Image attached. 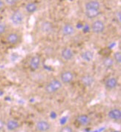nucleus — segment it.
Wrapping results in <instances>:
<instances>
[{
  "mask_svg": "<svg viewBox=\"0 0 121 132\" xmlns=\"http://www.w3.org/2000/svg\"><path fill=\"white\" fill-rule=\"evenodd\" d=\"M62 83L60 79H53L50 80L45 87V90L47 94H52L58 92L62 88Z\"/></svg>",
  "mask_w": 121,
  "mask_h": 132,
  "instance_id": "1",
  "label": "nucleus"
},
{
  "mask_svg": "<svg viewBox=\"0 0 121 132\" xmlns=\"http://www.w3.org/2000/svg\"><path fill=\"white\" fill-rule=\"evenodd\" d=\"M106 29V25L103 21L100 19H96L94 20L91 24V30L93 33L96 34H100L104 32Z\"/></svg>",
  "mask_w": 121,
  "mask_h": 132,
  "instance_id": "2",
  "label": "nucleus"
},
{
  "mask_svg": "<svg viewBox=\"0 0 121 132\" xmlns=\"http://www.w3.org/2000/svg\"><path fill=\"white\" fill-rule=\"evenodd\" d=\"M24 14L21 12L20 11H16L12 13L11 15L10 20L13 25L15 26H19L22 24L24 22Z\"/></svg>",
  "mask_w": 121,
  "mask_h": 132,
  "instance_id": "3",
  "label": "nucleus"
},
{
  "mask_svg": "<svg viewBox=\"0 0 121 132\" xmlns=\"http://www.w3.org/2000/svg\"><path fill=\"white\" fill-rule=\"evenodd\" d=\"M74 79V74L71 71H63L60 73V80L62 84H70L73 82Z\"/></svg>",
  "mask_w": 121,
  "mask_h": 132,
  "instance_id": "4",
  "label": "nucleus"
},
{
  "mask_svg": "<svg viewBox=\"0 0 121 132\" xmlns=\"http://www.w3.org/2000/svg\"><path fill=\"white\" fill-rule=\"evenodd\" d=\"M94 82H95L94 77L90 73L83 74L80 77V82L85 87H91V85L94 83Z\"/></svg>",
  "mask_w": 121,
  "mask_h": 132,
  "instance_id": "5",
  "label": "nucleus"
},
{
  "mask_svg": "<svg viewBox=\"0 0 121 132\" xmlns=\"http://www.w3.org/2000/svg\"><path fill=\"white\" fill-rule=\"evenodd\" d=\"M40 30L45 34H50L54 31V24L50 21H43L40 24Z\"/></svg>",
  "mask_w": 121,
  "mask_h": 132,
  "instance_id": "6",
  "label": "nucleus"
},
{
  "mask_svg": "<svg viewBox=\"0 0 121 132\" xmlns=\"http://www.w3.org/2000/svg\"><path fill=\"white\" fill-rule=\"evenodd\" d=\"M51 128V124L46 120H39L36 122V129L39 132H48Z\"/></svg>",
  "mask_w": 121,
  "mask_h": 132,
  "instance_id": "7",
  "label": "nucleus"
},
{
  "mask_svg": "<svg viewBox=\"0 0 121 132\" xmlns=\"http://www.w3.org/2000/svg\"><path fill=\"white\" fill-rule=\"evenodd\" d=\"M105 88L109 90L115 89L118 85V80L115 77H110L105 81Z\"/></svg>",
  "mask_w": 121,
  "mask_h": 132,
  "instance_id": "8",
  "label": "nucleus"
},
{
  "mask_svg": "<svg viewBox=\"0 0 121 132\" xmlns=\"http://www.w3.org/2000/svg\"><path fill=\"white\" fill-rule=\"evenodd\" d=\"M61 58L65 61H71L74 56V53L73 50L70 48H65L61 51Z\"/></svg>",
  "mask_w": 121,
  "mask_h": 132,
  "instance_id": "9",
  "label": "nucleus"
},
{
  "mask_svg": "<svg viewBox=\"0 0 121 132\" xmlns=\"http://www.w3.org/2000/svg\"><path fill=\"white\" fill-rule=\"evenodd\" d=\"M75 28L74 27V25L70 23H66L62 27V35L66 36H71L74 34L75 33Z\"/></svg>",
  "mask_w": 121,
  "mask_h": 132,
  "instance_id": "10",
  "label": "nucleus"
},
{
  "mask_svg": "<svg viewBox=\"0 0 121 132\" xmlns=\"http://www.w3.org/2000/svg\"><path fill=\"white\" fill-rule=\"evenodd\" d=\"M101 4L97 0H90L87 2L85 5V11L88 10H95V11H100Z\"/></svg>",
  "mask_w": 121,
  "mask_h": 132,
  "instance_id": "11",
  "label": "nucleus"
},
{
  "mask_svg": "<svg viewBox=\"0 0 121 132\" xmlns=\"http://www.w3.org/2000/svg\"><path fill=\"white\" fill-rule=\"evenodd\" d=\"M41 65V58L39 56H34L29 61V67L32 71H36Z\"/></svg>",
  "mask_w": 121,
  "mask_h": 132,
  "instance_id": "12",
  "label": "nucleus"
},
{
  "mask_svg": "<svg viewBox=\"0 0 121 132\" xmlns=\"http://www.w3.org/2000/svg\"><path fill=\"white\" fill-rule=\"evenodd\" d=\"M108 117L113 121H120L121 120V111L119 108H112L108 112Z\"/></svg>",
  "mask_w": 121,
  "mask_h": 132,
  "instance_id": "13",
  "label": "nucleus"
},
{
  "mask_svg": "<svg viewBox=\"0 0 121 132\" xmlns=\"http://www.w3.org/2000/svg\"><path fill=\"white\" fill-rule=\"evenodd\" d=\"M77 122L81 126H88L91 124V118L86 114H79L77 117Z\"/></svg>",
  "mask_w": 121,
  "mask_h": 132,
  "instance_id": "14",
  "label": "nucleus"
},
{
  "mask_svg": "<svg viewBox=\"0 0 121 132\" xmlns=\"http://www.w3.org/2000/svg\"><path fill=\"white\" fill-rule=\"evenodd\" d=\"M80 57L83 62H91V61L94 60V54L93 51H91L90 50H85L80 54Z\"/></svg>",
  "mask_w": 121,
  "mask_h": 132,
  "instance_id": "15",
  "label": "nucleus"
},
{
  "mask_svg": "<svg viewBox=\"0 0 121 132\" xmlns=\"http://www.w3.org/2000/svg\"><path fill=\"white\" fill-rule=\"evenodd\" d=\"M6 41L8 44L11 45H15L19 42V36L17 33H10L6 37Z\"/></svg>",
  "mask_w": 121,
  "mask_h": 132,
  "instance_id": "16",
  "label": "nucleus"
},
{
  "mask_svg": "<svg viewBox=\"0 0 121 132\" xmlns=\"http://www.w3.org/2000/svg\"><path fill=\"white\" fill-rule=\"evenodd\" d=\"M5 126L7 127V129L9 131H15L19 127V123L17 120L11 119L7 120V122L5 123Z\"/></svg>",
  "mask_w": 121,
  "mask_h": 132,
  "instance_id": "17",
  "label": "nucleus"
},
{
  "mask_svg": "<svg viewBox=\"0 0 121 132\" xmlns=\"http://www.w3.org/2000/svg\"><path fill=\"white\" fill-rule=\"evenodd\" d=\"M102 65L105 68L110 69L115 65V61L111 57L106 56V57L103 58V60H102Z\"/></svg>",
  "mask_w": 121,
  "mask_h": 132,
  "instance_id": "18",
  "label": "nucleus"
},
{
  "mask_svg": "<svg viewBox=\"0 0 121 132\" xmlns=\"http://www.w3.org/2000/svg\"><path fill=\"white\" fill-rule=\"evenodd\" d=\"M100 11H95V10H88L85 11V16L89 19H93L97 18V16L100 15Z\"/></svg>",
  "mask_w": 121,
  "mask_h": 132,
  "instance_id": "19",
  "label": "nucleus"
},
{
  "mask_svg": "<svg viewBox=\"0 0 121 132\" xmlns=\"http://www.w3.org/2000/svg\"><path fill=\"white\" fill-rule=\"evenodd\" d=\"M25 11L29 14H32L37 11V5L34 2H29L25 5Z\"/></svg>",
  "mask_w": 121,
  "mask_h": 132,
  "instance_id": "20",
  "label": "nucleus"
},
{
  "mask_svg": "<svg viewBox=\"0 0 121 132\" xmlns=\"http://www.w3.org/2000/svg\"><path fill=\"white\" fill-rule=\"evenodd\" d=\"M112 59L115 61V63L117 64H120L121 63V53L120 51H116Z\"/></svg>",
  "mask_w": 121,
  "mask_h": 132,
  "instance_id": "21",
  "label": "nucleus"
},
{
  "mask_svg": "<svg viewBox=\"0 0 121 132\" xmlns=\"http://www.w3.org/2000/svg\"><path fill=\"white\" fill-rule=\"evenodd\" d=\"M59 132H74V129L71 126H65L61 128Z\"/></svg>",
  "mask_w": 121,
  "mask_h": 132,
  "instance_id": "22",
  "label": "nucleus"
},
{
  "mask_svg": "<svg viewBox=\"0 0 121 132\" xmlns=\"http://www.w3.org/2000/svg\"><path fill=\"white\" fill-rule=\"evenodd\" d=\"M7 29V25L5 22H0V35L3 34Z\"/></svg>",
  "mask_w": 121,
  "mask_h": 132,
  "instance_id": "23",
  "label": "nucleus"
},
{
  "mask_svg": "<svg viewBox=\"0 0 121 132\" xmlns=\"http://www.w3.org/2000/svg\"><path fill=\"white\" fill-rule=\"evenodd\" d=\"M5 4H6L9 6H13L14 5H16L19 2V0H4Z\"/></svg>",
  "mask_w": 121,
  "mask_h": 132,
  "instance_id": "24",
  "label": "nucleus"
},
{
  "mask_svg": "<svg viewBox=\"0 0 121 132\" xmlns=\"http://www.w3.org/2000/svg\"><path fill=\"white\" fill-rule=\"evenodd\" d=\"M5 126V121L3 120H2V119H0V131L2 130V129L4 128Z\"/></svg>",
  "mask_w": 121,
  "mask_h": 132,
  "instance_id": "25",
  "label": "nucleus"
},
{
  "mask_svg": "<svg viewBox=\"0 0 121 132\" xmlns=\"http://www.w3.org/2000/svg\"><path fill=\"white\" fill-rule=\"evenodd\" d=\"M5 2H4V0H0V11L4 8V7H5Z\"/></svg>",
  "mask_w": 121,
  "mask_h": 132,
  "instance_id": "26",
  "label": "nucleus"
},
{
  "mask_svg": "<svg viewBox=\"0 0 121 132\" xmlns=\"http://www.w3.org/2000/svg\"><path fill=\"white\" fill-rule=\"evenodd\" d=\"M114 132H120V131H114Z\"/></svg>",
  "mask_w": 121,
  "mask_h": 132,
  "instance_id": "27",
  "label": "nucleus"
}]
</instances>
